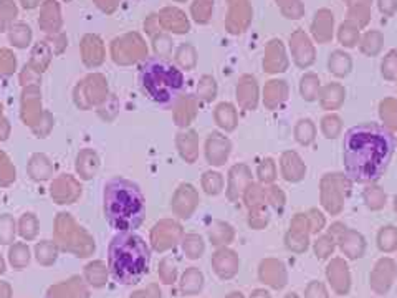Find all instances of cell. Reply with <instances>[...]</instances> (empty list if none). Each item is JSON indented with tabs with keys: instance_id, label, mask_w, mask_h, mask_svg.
<instances>
[{
	"instance_id": "6da1fadb",
	"label": "cell",
	"mask_w": 397,
	"mask_h": 298,
	"mask_svg": "<svg viewBox=\"0 0 397 298\" xmlns=\"http://www.w3.org/2000/svg\"><path fill=\"white\" fill-rule=\"evenodd\" d=\"M396 138L378 123H361L344 133L343 166L358 184L376 183L391 164Z\"/></svg>"
},
{
	"instance_id": "7a4b0ae2",
	"label": "cell",
	"mask_w": 397,
	"mask_h": 298,
	"mask_svg": "<svg viewBox=\"0 0 397 298\" xmlns=\"http://www.w3.org/2000/svg\"><path fill=\"white\" fill-rule=\"evenodd\" d=\"M103 204L108 224L118 232H132L143 224L146 216L143 191L138 184L124 177H115L106 183Z\"/></svg>"
},
{
	"instance_id": "3957f363",
	"label": "cell",
	"mask_w": 397,
	"mask_h": 298,
	"mask_svg": "<svg viewBox=\"0 0 397 298\" xmlns=\"http://www.w3.org/2000/svg\"><path fill=\"white\" fill-rule=\"evenodd\" d=\"M151 249L141 236L119 232L108 249V268L115 282L121 285L139 284L149 272Z\"/></svg>"
},
{
	"instance_id": "277c9868",
	"label": "cell",
	"mask_w": 397,
	"mask_h": 298,
	"mask_svg": "<svg viewBox=\"0 0 397 298\" xmlns=\"http://www.w3.org/2000/svg\"><path fill=\"white\" fill-rule=\"evenodd\" d=\"M139 84L143 93L161 106H171L182 95L184 80L182 71L164 60H149L141 68Z\"/></svg>"
},
{
	"instance_id": "5b68a950",
	"label": "cell",
	"mask_w": 397,
	"mask_h": 298,
	"mask_svg": "<svg viewBox=\"0 0 397 298\" xmlns=\"http://www.w3.org/2000/svg\"><path fill=\"white\" fill-rule=\"evenodd\" d=\"M394 262L392 260H383L379 262L376 267L374 273H372V287L376 292L386 293L389 287H391L392 280H394Z\"/></svg>"
},
{
	"instance_id": "8992f818",
	"label": "cell",
	"mask_w": 397,
	"mask_h": 298,
	"mask_svg": "<svg viewBox=\"0 0 397 298\" xmlns=\"http://www.w3.org/2000/svg\"><path fill=\"white\" fill-rule=\"evenodd\" d=\"M328 277H330L333 287L338 293H346L350 288V275H348L346 265L341 260H335L328 267Z\"/></svg>"
},
{
	"instance_id": "52a82bcc",
	"label": "cell",
	"mask_w": 397,
	"mask_h": 298,
	"mask_svg": "<svg viewBox=\"0 0 397 298\" xmlns=\"http://www.w3.org/2000/svg\"><path fill=\"white\" fill-rule=\"evenodd\" d=\"M262 279L265 282H268L270 285H274V287L276 288L283 287L285 280H287V275H285L282 264H278V262H274V260L265 262V264L262 265Z\"/></svg>"
},
{
	"instance_id": "ba28073f",
	"label": "cell",
	"mask_w": 397,
	"mask_h": 298,
	"mask_svg": "<svg viewBox=\"0 0 397 298\" xmlns=\"http://www.w3.org/2000/svg\"><path fill=\"white\" fill-rule=\"evenodd\" d=\"M215 267L220 277H232L237 271V260L234 253L230 252H220L215 257Z\"/></svg>"
},
{
	"instance_id": "9c48e42d",
	"label": "cell",
	"mask_w": 397,
	"mask_h": 298,
	"mask_svg": "<svg viewBox=\"0 0 397 298\" xmlns=\"http://www.w3.org/2000/svg\"><path fill=\"white\" fill-rule=\"evenodd\" d=\"M363 247H364L363 239H361L359 236H356V233H348L346 237L341 239V249H343V251L346 252L351 259L361 257V253H363Z\"/></svg>"
},
{
	"instance_id": "30bf717a",
	"label": "cell",
	"mask_w": 397,
	"mask_h": 298,
	"mask_svg": "<svg viewBox=\"0 0 397 298\" xmlns=\"http://www.w3.org/2000/svg\"><path fill=\"white\" fill-rule=\"evenodd\" d=\"M202 287V275L197 271H189L182 279V290L186 293H194Z\"/></svg>"
},
{
	"instance_id": "8fae6325",
	"label": "cell",
	"mask_w": 397,
	"mask_h": 298,
	"mask_svg": "<svg viewBox=\"0 0 397 298\" xmlns=\"http://www.w3.org/2000/svg\"><path fill=\"white\" fill-rule=\"evenodd\" d=\"M397 245V231L394 227H386L379 233V247L383 251H394Z\"/></svg>"
},
{
	"instance_id": "7c38bea8",
	"label": "cell",
	"mask_w": 397,
	"mask_h": 298,
	"mask_svg": "<svg viewBox=\"0 0 397 298\" xmlns=\"http://www.w3.org/2000/svg\"><path fill=\"white\" fill-rule=\"evenodd\" d=\"M184 251L189 253L191 259H197L200 257V252H202V240L197 239V237H191L187 244H184Z\"/></svg>"
},
{
	"instance_id": "4fadbf2b",
	"label": "cell",
	"mask_w": 397,
	"mask_h": 298,
	"mask_svg": "<svg viewBox=\"0 0 397 298\" xmlns=\"http://www.w3.org/2000/svg\"><path fill=\"white\" fill-rule=\"evenodd\" d=\"M315 251H316V255L322 257V259L323 257H328L333 252V239H330V237H323V239H320L318 242H316Z\"/></svg>"
},
{
	"instance_id": "5bb4252c",
	"label": "cell",
	"mask_w": 397,
	"mask_h": 298,
	"mask_svg": "<svg viewBox=\"0 0 397 298\" xmlns=\"http://www.w3.org/2000/svg\"><path fill=\"white\" fill-rule=\"evenodd\" d=\"M10 259H12V264L22 267L23 264H27V262H29V251L23 247H17L15 251L10 252Z\"/></svg>"
},
{
	"instance_id": "9a60e30c",
	"label": "cell",
	"mask_w": 397,
	"mask_h": 298,
	"mask_svg": "<svg viewBox=\"0 0 397 298\" xmlns=\"http://www.w3.org/2000/svg\"><path fill=\"white\" fill-rule=\"evenodd\" d=\"M306 298H328L326 297V290L323 288V285L311 284L310 287H308Z\"/></svg>"
},
{
	"instance_id": "2e32d148",
	"label": "cell",
	"mask_w": 397,
	"mask_h": 298,
	"mask_svg": "<svg viewBox=\"0 0 397 298\" xmlns=\"http://www.w3.org/2000/svg\"><path fill=\"white\" fill-rule=\"evenodd\" d=\"M252 298H270L267 292H262V290H256V292L252 295Z\"/></svg>"
},
{
	"instance_id": "e0dca14e",
	"label": "cell",
	"mask_w": 397,
	"mask_h": 298,
	"mask_svg": "<svg viewBox=\"0 0 397 298\" xmlns=\"http://www.w3.org/2000/svg\"><path fill=\"white\" fill-rule=\"evenodd\" d=\"M228 298H242V297H240V293H232V297Z\"/></svg>"
},
{
	"instance_id": "ac0fdd59",
	"label": "cell",
	"mask_w": 397,
	"mask_h": 298,
	"mask_svg": "<svg viewBox=\"0 0 397 298\" xmlns=\"http://www.w3.org/2000/svg\"><path fill=\"white\" fill-rule=\"evenodd\" d=\"M287 298H298V297H296V295H295V293H290V295H288Z\"/></svg>"
}]
</instances>
